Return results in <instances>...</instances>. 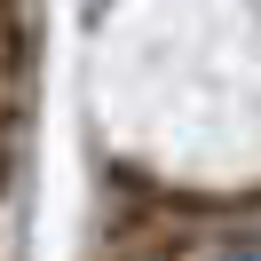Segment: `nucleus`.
Instances as JSON below:
<instances>
[{"mask_svg": "<svg viewBox=\"0 0 261 261\" xmlns=\"http://www.w3.org/2000/svg\"><path fill=\"white\" fill-rule=\"evenodd\" d=\"M40 56V16H32V0H0V87L24 80Z\"/></svg>", "mask_w": 261, "mask_h": 261, "instance_id": "nucleus-1", "label": "nucleus"}, {"mask_svg": "<svg viewBox=\"0 0 261 261\" xmlns=\"http://www.w3.org/2000/svg\"><path fill=\"white\" fill-rule=\"evenodd\" d=\"M24 127V95H16V87H0V135H16Z\"/></svg>", "mask_w": 261, "mask_h": 261, "instance_id": "nucleus-2", "label": "nucleus"}, {"mask_svg": "<svg viewBox=\"0 0 261 261\" xmlns=\"http://www.w3.org/2000/svg\"><path fill=\"white\" fill-rule=\"evenodd\" d=\"M8 182H16V159H8V150H0V198H8Z\"/></svg>", "mask_w": 261, "mask_h": 261, "instance_id": "nucleus-3", "label": "nucleus"}]
</instances>
